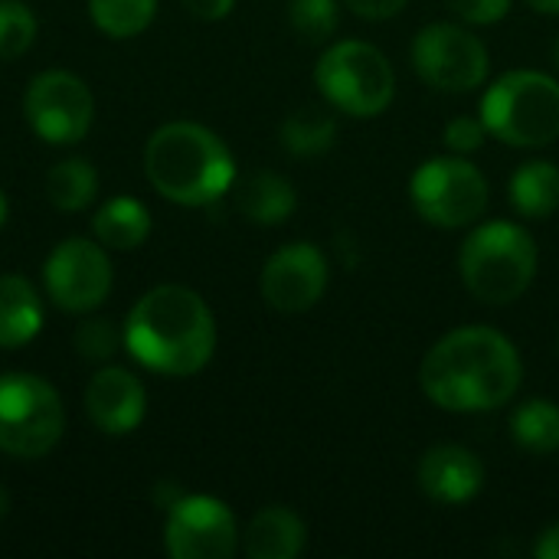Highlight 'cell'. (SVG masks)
Listing matches in <instances>:
<instances>
[{
  "label": "cell",
  "mask_w": 559,
  "mask_h": 559,
  "mask_svg": "<svg viewBox=\"0 0 559 559\" xmlns=\"http://www.w3.org/2000/svg\"><path fill=\"white\" fill-rule=\"evenodd\" d=\"M524 364L511 337L495 328H455L423 360L419 386L445 413H491L521 390Z\"/></svg>",
  "instance_id": "cell-1"
},
{
  "label": "cell",
  "mask_w": 559,
  "mask_h": 559,
  "mask_svg": "<svg viewBox=\"0 0 559 559\" xmlns=\"http://www.w3.org/2000/svg\"><path fill=\"white\" fill-rule=\"evenodd\" d=\"M121 331L128 354L160 377H193L216 350L213 311L187 285H157L144 292L131 305Z\"/></svg>",
  "instance_id": "cell-2"
},
{
  "label": "cell",
  "mask_w": 559,
  "mask_h": 559,
  "mask_svg": "<svg viewBox=\"0 0 559 559\" xmlns=\"http://www.w3.org/2000/svg\"><path fill=\"white\" fill-rule=\"evenodd\" d=\"M147 183L177 206H210L236 180V160L226 141L197 121H167L144 144Z\"/></svg>",
  "instance_id": "cell-3"
},
{
  "label": "cell",
  "mask_w": 559,
  "mask_h": 559,
  "mask_svg": "<svg viewBox=\"0 0 559 559\" xmlns=\"http://www.w3.org/2000/svg\"><path fill=\"white\" fill-rule=\"evenodd\" d=\"M459 272L465 288L485 305H511L537 278L534 236L508 219L485 223L459 249Z\"/></svg>",
  "instance_id": "cell-4"
},
{
  "label": "cell",
  "mask_w": 559,
  "mask_h": 559,
  "mask_svg": "<svg viewBox=\"0 0 559 559\" xmlns=\"http://www.w3.org/2000/svg\"><path fill=\"white\" fill-rule=\"evenodd\" d=\"M481 121L491 138L511 147H547L559 138V82L547 72L514 69L481 98Z\"/></svg>",
  "instance_id": "cell-5"
},
{
  "label": "cell",
  "mask_w": 559,
  "mask_h": 559,
  "mask_svg": "<svg viewBox=\"0 0 559 559\" xmlns=\"http://www.w3.org/2000/svg\"><path fill=\"white\" fill-rule=\"evenodd\" d=\"M314 82L321 95L350 118H377L396 95V72L390 59L364 39L331 43L314 66Z\"/></svg>",
  "instance_id": "cell-6"
},
{
  "label": "cell",
  "mask_w": 559,
  "mask_h": 559,
  "mask_svg": "<svg viewBox=\"0 0 559 559\" xmlns=\"http://www.w3.org/2000/svg\"><path fill=\"white\" fill-rule=\"evenodd\" d=\"M66 432V406L52 383L36 373H0V452L43 459Z\"/></svg>",
  "instance_id": "cell-7"
},
{
  "label": "cell",
  "mask_w": 559,
  "mask_h": 559,
  "mask_svg": "<svg viewBox=\"0 0 559 559\" xmlns=\"http://www.w3.org/2000/svg\"><path fill=\"white\" fill-rule=\"evenodd\" d=\"M416 213L439 229H465L488 210V180L462 154L432 157L409 180Z\"/></svg>",
  "instance_id": "cell-8"
},
{
  "label": "cell",
  "mask_w": 559,
  "mask_h": 559,
  "mask_svg": "<svg viewBox=\"0 0 559 559\" xmlns=\"http://www.w3.org/2000/svg\"><path fill=\"white\" fill-rule=\"evenodd\" d=\"M23 115L39 141L66 147L88 134L95 121V95L75 72L46 69L26 85Z\"/></svg>",
  "instance_id": "cell-9"
},
{
  "label": "cell",
  "mask_w": 559,
  "mask_h": 559,
  "mask_svg": "<svg viewBox=\"0 0 559 559\" xmlns=\"http://www.w3.org/2000/svg\"><path fill=\"white\" fill-rule=\"evenodd\" d=\"M111 259L98 239H62L43 262V288L66 314H88L111 295Z\"/></svg>",
  "instance_id": "cell-10"
},
{
  "label": "cell",
  "mask_w": 559,
  "mask_h": 559,
  "mask_svg": "<svg viewBox=\"0 0 559 559\" xmlns=\"http://www.w3.org/2000/svg\"><path fill=\"white\" fill-rule=\"evenodd\" d=\"M413 66L419 79L439 92H472L488 79V46L465 26L429 23L413 39Z\"/></svg>",
  "instance_id": "cell-11"
},
{
  "label": "cell",
  "mask_w": 559,
  "mask_h": 559,
  "mask_svg": "<svg viewBox=\"0 0 559 559\" xmlns=\"http://www.w3.org/2000/svg\"><path fill=\"white\" fill-rule=\"evenodd\" d=\"M164 547L174 559H229L239 550V524L219 498L183 495L167 508Z\"/></svg>",
  "instance_id": "cell-12"
},
{
  "label": "cell",
  "mask_w": 559,
  "mask_h": 559,
  "mask_svg": "<svg viewBox=\"0 0 559 559\" xmlns=\"http://www.w3.org/2000/svg\"><path fill=\"white\" fill-rule=\"evenodd\" d=\"M259 288L272 311L301 314L314 308L328 288V259L314 242H288L269 255Z\"/></svg>",
  "instance_id": "cell-13"
},
{
  "label": "cell",
  "mask_w": 559,
  "mask_h": 559,
  "mask_svg": "<svg viewBox=\"0 0 559 559\" xmlns=\"http://www.w3.org/2000/svg\"><path fill=\"white\" fill-rule=\"evenodd\" d=\"M85 413L105 436H131L147 416V390L124 367H102L85 386Z\"/></svg>",
  "instance_id": "cell-14"
},
{
  "label": "cell",
  "mask_w": 559,
  "mask_h": 559,
  "mask_svg": "<svg viewBox=\"0 0 559 559\" xmlns=\"http://www.w3.org/2000/svg\"><path fill=\"white\" fill-rule=\"evenodd\" d=\"M485 485V465L481 459L455 442L436 445L419 462V488L426 498L439 504H465L472 501Z\"/></svg>",
  "instance_id": "cell-15"
},
{
  "label": "cell",
  "mask_w": 559,
  "mask_h": 559,
  "mask_svg": "<svg viewBox=\"0 0 559 559\" xmlns=\"http://www.w3.org/2000/svg\"><path fill=\"white\" fill-rule=\"evenodd\" d=\"M305 521L292 508L272 504L249 521L242 550L249 559H295L305 550Z\"/></svg>",
  "instance_id": "cell-16"
},
{
  "label": "cell",
  "mask_w": 559,
  "mask_h": 559,
  "mask_svg": "<svg viewBox=\"0 0 559 559\" xmlns=\"http://www.w3.org/2000/svg\"><path fill=\"white\" fill-rule=\"evenodd\" d=\"M43 328L39 292L23 275H0V350L29 344Z\"/></svg>",
  "instance_id": "cell-17"
},
{
  "label": "cell",
  "mask_w": 559,
  "mask_h": 559,
  "mask_svg": "<svg viewBox=\"0 0 559 559\" xmlns=\"http://www.w3.org/2000/svg\"><path fill=\"white\" fill-rule=\"evenodd\" d=\"M236 206L255 226H278L295 213L298 193L288 177L275 170H255L239 183Z\"/></svg>",
  "instance_id": "cell-18"
},
{
  "label": "cell",
  "mask_w": 559,
  "mask_h": 559,
  "mask_svg": "<svg viewBox=\"0 0 559 559\" xmlns=\"http://www.w3.org/2000/svg\"><path fill=\"white\" fill-rule=\"evenodd\" d=\"M92 236L115 252H131L151 236V213L134 197H111L92 216Z\"/></svg>",
  "instance_id": "cell-19"
},
{
  "label": "cell",
  "mask_w": 559,
  "mask_h": 559,
  "mask_svg": "<svg viewBox=\"0 0 559 559\" xmlns=\"http://www.w3.org/2000/svg\"><path fill=\"white\" fill-rule=\"evenodd\" d=\"M511 203L527 219H547L559 210V167L550 160H527L511 177Z\"/></svg>",
  "instance_id": "cell-20"
},
{
  "label": "cell",
  "mask_w": 559,
  "mask_h": 559,
  "mask_svg": "<svg viewBox=\"0 0 559 559\" xmlns=\"http://www.w3.org/2000/svg\"><path fill=\"white\" fill-rule=\"evenodd\" d=\"M98 197V174L85 157H66L46 174V200L62 213H79Z\"/></svg>",
  "instance_id": "cell-21"
},
{
  "label": "cell",
  "mask_w": 559,
  "mask_h": 559,
  "mask_svg": "<svg viewBox=\"0 0 559 559\" xmlns=\"http://www.w3.org/2000/svg\"><path fill=\"white\" fill-rule=\"evenodd\" d=\"M282 147L295 157H318L334 147L337 141V118L324 108H301L292 111L278 128Z\"/></svg>",
  "instance_id": "cell-22"
},
{
  "label": "cell",
  "mask_w": 559,
  "mask_h": 559,
  "mask_svg": "<svg viewBox=\"0 0 559 559\" xmlns=\"http://www.w3.org/2000/svg\"><path fill=\"white\" fill-rule=\"evenodd\" d=\"M514 442L531 455H554L559 449V406L550 400H527L511 416Z\"/></svg>",
  "instance_id": "cell-23"
},
{
  "label": "cell",
  "mask_w": 559,
  "mask_h": 559,
  "mask_svg": "<svg viewBox=\"0 0 559 559\" xmlns=\"http://www.w3.org/2000/svg\"><path fill=\"white\" fill-rule=\"evenodd\" d=\"M88 16L105 36L131 39L154 23L157 0H88Z\"/></svg>",
  "instance_id": "cell-24"
},
{
  "label": "cell",
  "mask_w": 559,
  "mask_h": 559,
  "mask_svg": "<svg viewBox=\"0 0 559 559\" xmlns=\"http://www.w3.org/2000/svg\"><path fill=\"white\" fill-rule=\"evenodd\" d=\"M292 29L308 43H324L341 26V3L337 0H292L288 3Z\"/></svg>",
  "instance_id": "cell-25"
},
{
  "label": "cell",
  "mask_w": 559,
  "mask_h": 559,
  "mask_svg": "<svg viewBox=\"0 0 559 559\" xmlns=\"http://www.w3.org/2000/svg\"><path fill=\"white\" fill-rule=\"evenodd\" d=\"M36 16L23 0H0V62L20 59L36 39Z\"/></svg>",
  "instance_id": "cell-26"
},
{
  "label": "cell",
  "mask_w": 559,
  "mask_h": 559,
  "mask_svg": "<svg viewBox=\"0 0 559 559\" xmlns=\"http://www.w3.org/2000/svg\"><path fill=\"white\" fill-rule=\"evenodd\" d=\"M124 344V331H118V324L111 318H88L75 328L72 334V347L82 360L92 364H105L118 354V347Z\"/></svg>",
  "instance_id": "cell-27"
},
{
  "label": "cell",
  "mask_w": 559,
  "mask_h": 559,
  "mask_svg": "<svg viewBox=\"0 0 559 559\" xmlns=\"http://www.w3.org/2000/svg\"><path fill=\"white\" fill-rule=\"evenodd\" d=\"M445 147L452 151V154H475V151H481L485 147V138H488V128H485V121L481 118H475V115H459V118H452L449 124H445Z\"/></svg>",
  "instance_id": "cell-28"
},
{
  "label": "cell",
  "mask_w": 559,
  "mask_h": 559,
  "mask_svg": "<svg viewBox=\"0 0 559 559\" xmlns=\"http://www.w3.org/2000/svg\"><path fill=\"white\" fill-rule=\"evenodd\" d=\"M445 3L465 23L491 26V23H498V20H504L511 13V3L514 0H445Z\"/></svg>",
  "instance_id": "cell-29"
},
{
  "label": "cell",
  "mask_w": 559,
  "mask_h": 559,
  "mask_svg": "<svg viewBox=\"0 0 559 559\" xmlns=\"http://www.w3.org/2000/svg\"><path fill=\"white\" fill-rule=\"evenodd\" d=\"M364 20H393L409 0H341Z\"/></svg>",
  "instance_id": "cell-30"
},
{
  "label": "cell",
  "mask_w": 559,
  "mask_h": 559,
  "mask_svg": "<svg viewBox=\"0 0 559 559\" xmlns=\"http://www.w3.org/2000/svg\"><path fill=\"white\" fill-rule=\"evenodd\" d=\"M183 7L197 16V20H206V23H216V20H226L236 7V0H183Z\"/></svg>",
  "instance_id": "cell-31"
},
{
  "label": "cell",
  "mask_w": 559,
  "mask_h": 559,
  "mask_svg": "<svg viewBox=\"0 0 559 559\" xmlns=\"http://www.w3.org/2000/svg\"><path fill=\"white\" fill-rule=\"evenodd\" d=\"M534 557L537 559H559V524L547 527L540 534V540L534 544Z\"/></svg>",
  "instance_id": "cell-32"
},
{
  "label": "cell",
  "mask_w": 559,
  "mask_h": 559,
  "mask_svg": "<svg viewBox=\"0 0 559 559\" xmlns=\"http://www.w3.org/2000/svg\"><path fill=\"white\" fill-rule=\"evenodd\" d=\"M537 13H547V16H557L559 13V0H527Z\"/></svg>",
  "instance_id": "cell-33"
},
{
  "label": "cell",
  "mask_w": 559,
  "mask_h": 559,
  "mask_svg": "<svg viewBox=\"0 0 559 559\" xmlns=\"http://www.w3.org/2000/svg\"><path fill=\"white\" fill-rule=\"evenodd\" d=\"M7 511H10V495H7V488L0 485V521L7 518Z\"/></svg>",
  "instance_id": "cell-34"
},
{
  "label": "cell",
  "mask_w": 559,
  "mask_h": 559,
  "mask_svg": "<svg viewBox=\"0 0 559 559\" xmlns=\"http://www.w3.org/2000/svg\"><path fill=\"white\" fill-rule=\"evenodd\" d=\"M7 216H10V203H7V193L0 190V229H3V223H7Z\"/></svg>",
  "instance_id": "cell-35"
},
{
  "label": "cell",
  "mask_w": 559,
  "mask_h": 559,
  "mask_svg": "<svg viewBox=\"0 0 559 559\" xmlns=\"http://www.w3.org/2000/svg\"><path fill=\"white\" fill-rule=\"evenodd\" d=\"M554 66L559 69V39H557V46H554Z\"/></svg>",
  "instance_id": "cell-36"
}]
</instances>
